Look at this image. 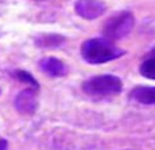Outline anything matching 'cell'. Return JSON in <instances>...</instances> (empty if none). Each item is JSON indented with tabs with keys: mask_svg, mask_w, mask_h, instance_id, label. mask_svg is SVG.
<instances>
[{
	"mask_svg": "<svg viewBox=\"0 0 155 150\" xmlns=\"http://www.w3.org/2000/svg\"><path fill=\"white\" fill-rule=\"evenodd\" d=\"M80 52L83 59L90 64H102L125 55L123 49L116 46L112 41L106 38H91L84 41Z\"/></svg>",
	"mask_w": 155,
	"mask_h": 150,
	"instance_id": "1",
	"label": "cell"
},
{
	"mask_svg": "<svg viewBox=\"0 0 155 150\" xmlns=\"http://www.w3.org/2000/svg\"><path fill=\"white\" fill-rule=\"evenodd\" d=\"M123 89V82L116 75H97L83 83V90L87 96L95 98L117 96Z\"/></svg>",
	"mask_w": 155,
	"mask_h": 150,
	"instance_id": "2",
	"label": "cell"
},
{
	"mask_svg": "<svg viewBox=\"0 0 155 150\" xmlns=\"http://www.w3.org/2000/svg\"><path fill=\"white\" fill-rule=\"evenodd\" d=\"M134 25H135V18L132 15V12L120 11V12L114 14L113 16H110L105 22L102 34H104V38L113 43V41L121 40L123 37H127L131 33Z\"/></svg>",
	"mask_w": 155,
	"mask_h": 150,
	"instance_id": "3",
	"label": "cell"
},
{
	"mask_svg": "<svg viewBox=\"0 0 155 150\" xmlns=\"http://www.w3.org/2000/svg\"><path fill=\"white\" fill-rule=\"evenodd\" d=\"M75 11L84 19H95L106 11V5L99 0H78L75 3Z\"/></svg>",
	"mask_w": 155,
	"mask_h": 150,
	"instance_id": "4",
	"label": "cell"
},
{
	"mask_svg": "<svg viewBox=\"0 0 155 150\" xmlns=\"http://www.w3.org/2000/svg\"><path fill=\"white\" fill-rule=\"evenodd\" d=\"M16 109L22 113H33L37 109V96L35 89H27L18 94L15 100Z\"/></svg>",
	"mask_w": 155,
	"mask_h": 150,
	"instance_id": "5",
	"label": "cell"
},
{
	"mask_svg": "<svg viewBox=\"0 0 155 150\" xmlns=\"http://www.w3.org/2000/svg\"><path fill=\"white\" fill-rule=\"evenodd\" d=\"M129 98L142 105H155V87L154 86H137L131 90Z\"/></svg>",
	"mask_w": 155,
	"mask_h": 150,
	"instance_id": "6",
	"label": "cell"
},
{
	"mask_svg": "<svg viewBox=\"0 0 155 150\" xmlns=\"http://www.w3.org/2000/svg\"><path fill=\"white\" fill-rule=\"evenodd\" d=\"M41 67L51 77H64L67 74V67L61 60L56 57H46L41 62Z\"/></svg>",
	"mask_w": 155,
	"mask_h": 150,
	"instance_id": "7",
	"label": "cell"
},
{
	"mask_svg": "<svg viewBox=\"0 0 155 150\" xmlns=\"http://www.w3.org/2000/svg\"><path fill=\"white\" fill-rule=\"evenodd\" d=\"M140 74L144 78L155 80V49L144 57L140 64Z\"/></svg>",
	"mask_w": 155,
	"mask_h": 150,
	"instance_id": "8",
	"label": "cell"
},
{
	"mask_svg": "<svg viewBox=\"0 0 155 150\" xmlns=\"http://www.w3.org/2000/svg\"><path fill=\"white\" fill-rule=\"evenodd\" d=\"M64 41V38L61 37V36H45V37H41L40 40L37 41L38 45L41 46H48V48H51V46H57L60 45V44Z\"/></svg>",
	"mask_w": 155,
	"mask_h": 150,
	"instance_id": "9",
	"label": "cell"
},
{
	"mask_svg": "<svg viewBox=\"0 0 155 150\" xmlns=\"http://www.w3.org/2000/svg\"><path fill=\"white\" fill-rule=\"evenodd\" d=\"M16 78H18L19 80H22V82H26V83H29L30 86H31L33 89H35V90H38V87H40V86H38V83H37V80L34 79V78L31 77V75H30L29 73H26V71H22V70H18L16 71L15 74Z\"/></svg>",
	"mask_w": 155,
	"mask_h": 150,
	"instance_id": "10",
	"label": "cell"
},
{
	"mask_svg": "<svg viewBox=\"0 0 155 150\" xmlns=\"http://www.w3.org/2000/svg\"><path fill=\"white\" fill-rule=\"evenodd\" d=\"M0 150H7V141L0 139Z\"/></svg>",
	"mask_w": 155,
	"mask_h": 150,
	"instance_id": "11",
	"label": "cell"
}]
</instances>
